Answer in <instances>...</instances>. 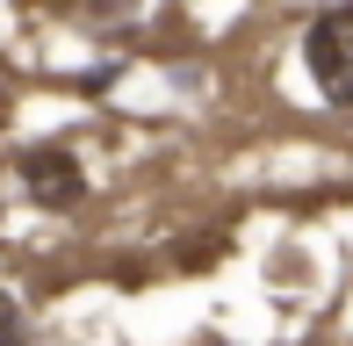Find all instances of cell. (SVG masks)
I'll return each instance as SVG.
<instances>
[{
    "mask_svg": "<svg viewBox=\"0 0 353 346\" xmlns=\"http://www.w3.org/2000/svg\"><path fill=\"white\" fill-rule=\"evenodd\" d=\"M303 65H310L317 94L332 108H353V0L346 8H325L303 37Z\"/></svg>",
    "mask_w": 353,
    "mask_h": 346,
    "instance_id": "1",
    "label": "cell"
},
{
    "mask_svg": "<svg viewBox=\"0 0 353 346\" xmlns=\"http://www.w3.org/2000/svg\"><path fill=\"white\" fill-rule=\"evenodd\" d=\"M22 195L37 202V210H72V202H87V173H79V159L65 145H37L22 152Z\"/></svg>",
    "mask_w": 353,
    "mask_h": 346,
    "instance_id": "2",
    "label": "cell"
},
{
    "mask_svg": "<svg viewBox=\"0 0 353 346\" xmlns=\"http://www.w3.org/2000/svg\"><path fill=\"white\" fill-rule=\"evenodd\" d=\"M0 346H29V318H22V303L8 289H0Z\"/></svg>",
    "mask_w": 353,
    "mask_h": 346,
    "instance_id": "3",
    "label": "cell"
},
{
    "mask_svg": "<svg viewBox=\"0 0 353 346\" xmlns=\"http://www.w3.org/2000/svg\"><path fill=\"white\" fill-rule=\"evenodd\" d=\"M8 94H14V87H8V72H0V123H8Z\"/></svg>",
    "mask_w": 353,
    "mask_h": 346,
    "instance_id": "4",
    "label": "cell"
}]
</instances>
